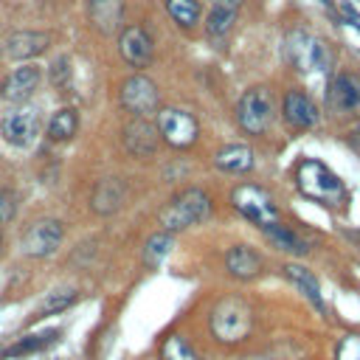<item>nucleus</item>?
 I'll return each mask as SVG.
<instances>
[{
  "label": "nucleus",
  "instance_id": "obj_1",
  "mask_svg": "<svg viewBox=\"0 0 360 360\" xmlns=\"http://www.w3.org/2000/svg\"><path fill=\"white\" fill-rule=\"evenodd\" d=\"M295 186L307 200H315L329 208H340L349 197L343 180L321 160H301L295 166Z\"/></svg>",
  "mask_w": 360,
  "mask_h": 360
},
{
  "label": "nucleus",
  "instance_id": "obj_2",
  "mask_svg": "<svg viewBox=\"0 0 360 360\" xmlns=\"http://www.w3.org/2000/svg\"><path fill=\"white\" fill-rule=\"evenodd\" d=\"M208 214H211V197L202 188L191 186V188H183L177 197H172L160 208L158 222L166 233H177L191 225H200L202 219H208Z\"/></svg>",
  "mask_w": 360,
  "mask_h": 360
},
{
  "label": "nucleus",
  "instance_id": "obj_3",
  "mask_svg": "<svg viewBox=\"0 0 360 360\" xmlns=\"http://www.w3.org/2000/svg\"><path fill=\"white\" fill-rule=\"evenodd\" d=\"M253 329V309L245 298L228 295L211 309V332L219 343H239Z\"/></svg>",
  "mask_w": 360,
  "mask_h": 360
},
{
  "label": "nucleus",
  "instance_id": "obj_4",
  "mask_svg": "<svg viewBox=\"0 0 360 360\" xmlns=\"http://www.w3.org/2000/svg\"><path fill=\"white\" fill-rule=\"evenodd\" d=\"M284 53L298 70H326L329 65V45L304 28H292L287 34Z\"/></svg>",
  "mask_w": 360,
  "mask_h": 360
},
{
  "label": "nucleus",
  "instance_id": "obj_5",
  "mask_svg": "<svg viewBox=\"0 0 360 360\" xmlns=\"http://www.w3.org/2000/svg\"><path fill=\"white\" fill-rule=\"evenodd\" d=\"M231 202H233V208H236L242 217H248V219L256 222L259 228L278 222V205H276L273 194H270L267 188L256 186V183H242V186H236V188L231 191Z\"/></svg>",
  "mask_w": 360,
  "mask_h": 360
},
{
  "label": "nucleus",
  "instance_id": "obj_6",
  "mask_svg": "<svg viewBox=\"0 0 360 360\" xmlns=\"http://www.w3.org/2000/svg\"><path fill=\"white\" fill-rule=\"evenodd\" d=\"M239 127L250 135H262L273 121V93L267 87H248L236 104Z\"/></svg>",
  "mask_w": 360,
  "mask_h": 360
},
{
  "label": "nucleus",
  "instance_id": "obj_7",
  "mask_svg": "<svg viewBox=\"0 0 360 360\" xmlns=\"http://www.w3.org/2000/svg\"><path fill=\"white\" fill-rule=\"evenodd\" d=\"M121 104L132 118H146V115L158 112L160 90L149 76L135 73V76L124 79V84H121Z\"/></svg>",
  "mask_w": 360,
  "mask_h": 360
},
{
  "label": "nucleus",
  "instance_id": "obj_8",
  "mask_svg": "<svg viewBox=\"0 0 360 360\" xmlns=\"http://www.w3.org/2000/svg\"><path fill=\"white\" fill-rule=\"evenodd\" d=\"M39 127H42V118H39V110L37 107H14L8 110L3 118H0V135L6 143L17 146V149H25L37 141L39 135Z\"/></svg>",
  "mask_w": 360,
  "mask_h": 360
},
{
  "label": "nucleus",
  "instance_id": "obj_9",
  "mask_svg": "<svg viewBox=\"0 0 360 360\" xmlns=\"http://www.w3.org/2000/svg\"><path fill=\"white\" fill-rule=\"evenodd\" d=\"M155 127H158L160 138H163L166 143L177 146V149L191 146V143L197 141V132H200L194 115L186 112V110H177V107H166V110H160Z\"/></svg>",
  "mask_w": 360,
  "mask_h": 360
},
{
  "label": "nucleus",
  "instance_id": "obj_10",
  "mask_svg": "<svg viewBox=\"0 0 360 360\" xmlns=\"http://www.w3.org/2000/svg\"><path fill=\"white\" fill-rule=\"evenodd\" d=\"M62 236H65V225L59 219H39L34 222L25 233H22V253L25 256H51L59 245H62Z\"/></svg>",
  "mask_w": 360,
  "mask_h": 360
},
{
  "label": "nucleus",
  "instance_id": "obj_11",
  "mask_svg": "<svg viewBox=\"0 0 360 360\" xmlns=\"http://www.w3.org/2000/svg\"><path fill=\"white\" fill-rule=\"evenodd\" d=\"M124 146L132 158H152L160 146V132L149 118H132L124 127Z\"/></svg>",
  "mask_w": 360,
  "mask_h": 360
},
{
  "label": "nucleus",
  "instance_id": "obj_12",
  "mask_svg": "<svg viewBox=\"0 0 360 360\" xmlns=\"http://www.w3.org/2000/svg\"><path fill=\"white\" fill-rule=\"evenodd\" d=\"M51 34L48 31H14L3 39V53L8 59H34L42 51H48Z\"/></svg>",
  "mask_w": 360,
  "mask_h": 360
},
{
  "label": "nucleus",
  "instance_id": "obj_13",
  "mask_svg": "<svg viewBox=\"0 0 360 360\" xmlns=\"http://www.w3.org/2000/svg\"><path fill=\"white\" fill-rule=\"evenodd\" d=\"M118 51H121L124 62H129L132 68H146L152 62V37L141 25H129L121 31Z\"/></svg>",
  "mask_w": 360,
  "mask_h": 360
},
{
  "label": "nucleus",
  "instance_id": "obj_14",
  "mask_svg": "<svg viewBox=\"0 0 360 360\" xmlns=\"http://www.w3.org/2000/svg\"><path fill=\"white\" fill-rule=\"evenodd\" d=\"M357 104H360V82L349 73L332 76V82L326 84V107L332 112H349Z\"/></svg>",
  "mask_w": 360,
  "mask_h": 360
},
{
  "label": "nucleus",
  "instance_id": "obj_15",
  "mask_svg": "<svg viewBox=\"0 0 360 360\" xmlns=\"http://www.w3.org/2000/svg\"><path fill=\"white\" fill-rule=\"evenodd\" d=\"M127 200V183L121 177H104L96 183L93 194H90V208L101 217L115 214Z\"/></svg>",
  "mask_w": 360,
  "mask_h": 360
},
{
  "label": "nucleus",
  "instance_id": "obj_16",
  "mask_svg": "<svg viewBox=\"0 0 360 360\" xmlns=\"http://www.w3.org/2000/svg\"><path fill=\"white\" fill-rule=\"evenodd\" d=\"M39 79H42V70L37 65H22L6 76V82L0 84V96L6 101H25L37 90Z\"/></svg>",
  "mask_w": 360,
  "mask_h": 360
},
{
  "label": "nucleus",
  "instance_id": "obj_17",
  "mask_svg": "<svg viewBox=\"0 0 360 360\" xmlns=\"http://www.w3.org/2000/svg\"><path fill=\"white\" fill-rule=\"evenodd\" d=\"M284 121L295 129H309L318 124V107L304 90H290L284 96Z\"/></svg>",
  "mask_w": 360,
  "mask_h": 360
},
{
  "label": "nucleus",
  "instance_id": "obj_18",
  "mask_svg": "<svg viewBox=\"0 0 360 360\" xmlns=\"http://www.w3.org/2000/svg\"><path fill=\"white\" fill-rule=\"evenodd\" d=\"M87 14L96 31L112 34L124 20V0H87Z\"/></svg>",
  "mask_w": 360,
  "mask_h": 360
},
{
  "label": "nucleus",
  "instance_id": "obj_19",
  "mask_svg": "<svg viewBox=\"0 0 360 360\" xmlns=\"http://www.w3.org/2000/svg\"><path fill=\"white\" fill-rule=\"evenodd\" d=\"M225 267L236 278H256L262 273V256L250 245H233L225 253Z\"/></svg>",
  "mask_w": 360,
  "mask_h": 360
},
{
  "label": "nucleus",
  "instance_id": "obj_20",
  "mask_svg": "<svg viewBox=\"0 0 360 360\" xmlns=\"http://www.w3.org/2000/svg\"><path fill=\"white\" fill-rule=\"evenodd\" d=\"M214 163L228 174H245L253 169V149L245 143H228L214 155Z\"/></svg>",
  "mask_w": 360,
  "mask_h": 360
},
{
  "label": "nucleus",
  "instance_id": "obj_21",
  "mask_svg": "<svg viewBox=\"0 0 360 360\" xmlns=\"http://www.w3.org/2000/svg\"><path fill=\"white\" fill-rule=\"evenodd\" d=\"M284 273H287V278L309 298V304H312L318 312H326V304H323V298H321V284H318V278H315L307 267H301V264H287Z\"/></svg>",
  "mask_w": 360,
  "mask_h": 360
},
{
  "label": "nucleus",
  "instance_id": "obj_22",
  "mask_svg": "<svg viewBox=\"0 0 360 360\" xmlns=\"http://www.w3.org/2000/svg\"><path fill=\"white\" fill-rule=\"evenodd\" d=\"M79 129V115L73 107H62L51 115L48 127H45V135L53 141V143H62V141H70Z\"/></svg>",
  "mask_w": 360,
  "mask_h": 360
},
{
  "label": "nucleus",
  "instance_id": "obj_23",
  "mask_svg": "<svg viewBox=\"0 0 360 360\" xmlns=\"http://www.w3.org/2000/svg\"><path fill=\"white\" fill-rule=\"evenodd\" d=\"M262 233L278 248V250H284V253H292V256H304L309 248H307V242L298 236V233H292L287 225H281V222H273V225H264L262 228Z\"/></svg>",
  "mask_w": 360,
  "mask_h": 360
},
{
  "label": "nucleus",
  "instance_id": "obj_24",
  "mask_svg": "<svg viewBox=\"0 0 360 360\" xmlns=\"http://www.w3.org/2000/svg\"><path fill=\"white\" fill-rule=\"evenodd\" d=\"M73 301H76V290L73 287H59V290H51L31 315L34 318H48V315H56V312L68 309Z\"/></svg>",
  "mask_w": 360,
  "mask_h": 360
},
{
  "label": "nucleus",
  "instance_id": "obj_25",
  "mask_svg": "<svg viewBox=\"0 0 360 360\" xmlns=\"http://www.w3.org/2000/svg\"><path fill=\"white\" fill-rule=\"evenodd\" d=\"M166 11L183 28H194L200 22V0H166Z\"/></svg>",
  "mask_w": 360,
  "mask_h": 360
},
{
  "label": "nucleus",
  "instance_id": "obj_26",
  "mask_svg": "<svg viewBox=\"0 0 360 360\" xmlns=\"http://www.w3.org/2000/svg\"><path fill=\"white\" fill-rule=\"evenodd\" d=\"M236 22V8H225V6H214L205 17V31L208 37H225Z\"/></svg>",
  "mask_w": 360,
  "mask_h": 360
},
{
  "label": "nucleus",
  "instance_id": "obj_27",
  "mask_svg": "<svg viewBox=\"0 0 360 360\" xmlns=\"http://www.w3.org/2000/svg\"><path fill=\"white\" fill-rule=\"evenodd\" d=\"M160 357L163 360H200L197 349L183 335H169L160 346Z\"/></svg>",
  "mask_w": 360,
  "mask_h": 360
},
{
  "label": "nucleus",
  "instance_id": "obj_28",
  "mask_svg": "<svg viewBox=\"0 0 360 360\" xmlns=\"http://www.w3.org/2000/svg\"><path fill=\"white\" fill-rule=\"evenodd\" d=\"M59 338V332L56 329H48V332H39V335H25L20 343H14L11 349H8V354H25V352H39V349H45L48 343H53Z\"/></svg>",
  "mask_w": 360,
  "mask_h": 360
},
{
  "label": "nucleus",
  "instance_id": "obj_29",
  "mask_svg": "<svg viewBox=\"0 0 360 360\" xmlns=\"http://www.w3.org/2000/svg\"><path fill=\"white\" fill-rule=\"evenodd\" d=\"M169 250H172V233H155L149 242H146V248H143V259H146V264H160L163 262V256H169Z\"/></svg>",
  "mask_w": 360,
  "mask_h": 360
},
{
  "label": "nucleus",
  "instance_id": "obj_30",
  "mask_svg": "<svg viewBox=\"0 0 360 360\" xmlns=\"http://www.w3.org/2000/svg\"><path fill=\"white\" fill-rule=\"evenodd\" d=\"M68 56H59L53 65H51V84L56 90H68L70 87V68H68Z\"/></svg>",
  "mask_w": 360,
  "mask_h": 360
},
{
  "label": "nucleus",
  "instance_id": "obj_31",
  "mask_svg": "<svg viewBox=\"0 0 360 360\" xmlns=\"http://www.w3.org/2000/svg\"><path fill=\"white\" fill-rule=\"evenodd\" d=\"M17 214V197L8 188H0V225L11 222Z\"/></svg>",
  "mask_w": 360,
  "mask_h": 360
},
{
  "label": "nucleus",
  "instance_id": "obj_32",
  "mask_svg": "<svg viewBox=\"0 0 360 360\" xmlns=\"http://www.w3.org/2000/svg\"><path fill=\"white\" fill-rule=\"evenodd\" d=\"M338 360H360V338H357V335H352V338H346V340L340 343Z\"/></svg>",
  "mask_w": 360,
  "mask_h": 360
},
{
  "label": "nucleus",
  "instance_id": "obj_33",
  "mask_svg": "<svg viewBox=\"0 0 360 360\" xmlns=\"http://www.w3.org/2000/svg\"><path fill=\"white\" fill-rule=\"evenodd\" d=\"M346 141H349V146L360 155V124L354 127V129H349V135H346Z\"/></svg>",
  "mask_w": 360,
  "mask_h": 360
},
{
  "label": "nucleus",
  "instance_id": "obj_34",
  "mask_svg": "<svg viewBox=\"0 0 360 360\" xmlns=\"http://www.w3.org/2000/svg\"><path fill=\"white\" fill-rule=\"evenodd\" d=\"M245 0H214V6H225V8H239Z\"/></svg>",
  "mask_w": 360,
  "mask_h": 360
},
{
  "label": "nucleus",
  "instance_id": "obj_35",
  "mask_svg": "<svg viewBox=\"0 0 360 360\" xmlns=\"http://www.w3.org/2000/svg\"><path fill=\"white\" fill-rule=\"evenodd\" d=\"M250 360H259V357H250Z\"/></svg>",
  "mask_w": 360,
  "mask_h": 360
}]
</instances>
